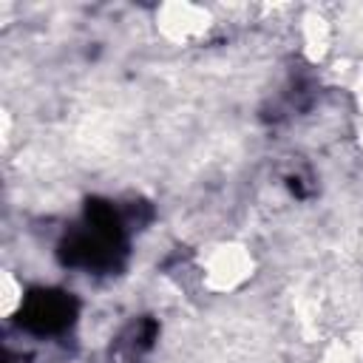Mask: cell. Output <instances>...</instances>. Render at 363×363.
Here are the masks:
<instances>
[{"mask_svg": "<svg viewBox=\"0 0 363 363\" xmlns=\"http://www.w3.org/2000/svg\"><path fill=\"white\" fill-rule=\"evenodd\" d=\"M320 363H357V352L352 343L346 340H332L323 354H320Z\"/></svg>", "mask_w": 363, "mask_h": 363, "instance_id": "cell-5", "label": "cell"}, {"mask_svg": "<svg viewBox=\"0 0 363 363\" xmlns=\"http://www.w3.org/2000/svg\"><path fill=\"white\" fill-rule=\"evenodd\" d=\"M210 26H213L210 11L190 6V3H170V6H162L156 11L159 34L176 45H187V43L199 40L201 34H207Z\"/></svg>", "mask_w": 363, "mask_h": 363, "instance_id": "cell-2", "label": "cell"}, {"mask_svg": "<svg viewBox=\"0 0 363 363\" xmlns=\"http://www.w3.org/2000/svg\"><path fill=\"white\" fill-rule=\"evenodd\" d=\"M23 281L11 272V269H3V284H0V306H3V318L11 320V315L23 306Z\"/></svg>", "mask_w": 363, "mask_h": 363, "instance_id": "cell-4", "label": "cell"}, {"mask_svg": "<svg viewBox=\"0 0 363 363\" xmlns=\"http://www.w3.org/2000/svg\"><path fill=\"white\" fill-rule=\"evenodd\" d=\"M252 275V252L244 244L227 241L210 247L201 258V278L204 286L213 292H233Z\"/></svg>", "mask_w": 363, "mask_h": 363, "instance_id": "cell-1", "label": "cell"}, {"mask_svg": "<svg viewBox=\"0 0 363 363\" xmlns=\"http://www.w3.org/2000/svg\"><path fill=\"white\" fill-rule=\"evenodd\" d=\"M301 37H303V48L309 51V57H323L329 48V40H332V26L326 17L309 14V17H303Z\"/></svg>", "mask_w": 363, "mask_h": 363, "instance_id": "cell-3", "label": "cell"}]
</instances>
